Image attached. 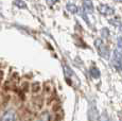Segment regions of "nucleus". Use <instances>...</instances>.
<instances>
[{"label":"nucleus","mask_w":122,"mask_h":121,"mask_svg":"<svg viewBox=\"0 0 122 121\" xmlns=\"http://www.w3.org/2000/svg\"><path fill=\"white\" fill-rule=\"evenodd\" d=\"M38 121H49V114L48 113H43L39 117Z\"/></svg>","instance_id":"obj_2"},{"label":"nucleus","mask_w":122,"mask_h":121,"mask_svg":"<svg viewBox=\"0 0 122 121\" xmlns=\"http://www.w3.org/2000/svg\"><path fill=\"white\" fill-rule=\"evenodd\" d=\"M100 119H101L100 121H108V119H107V118H103V117H101Z\"/></svg>","instance_id":"obj_3"},{"label":"nucleus","mask_w":122,"mask_h":121,"mask_svg":"<svg viewBox=\"0 0 122 121\" xmlns=\"http://www.w3.org/2000/svg\"><path fill=\"white\" fill-rule=\"evenodd\" d=\"M0 121H1V119H0Z\"/></svg>","instance_id":"obj_4"},{"label":"nucleus","mask_w":122,"mask_h":121,"mask_svg":"<svg viewBox=\"0 0 122 121\" xmlns=\"http://www.w3.org/2000/svg\"><path fill=\"white\" fill-rule=\"evenodd\" d=\"M1 121H16V114L13 109H8L3 114Z\"/></svg>","instance_id":"obj_1"}]
</instances>
